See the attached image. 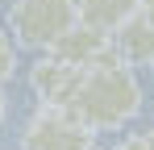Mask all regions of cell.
Returning <instances> with one entry per match:
<instances>
[{"label":"cell","mask_w":154,"mask_h":150,"mask_svg":"<svg viewBox=\"0 0 154 150\" xmlns=\"http://www.w3.org/2000/svg\"><path fill=\"white\" fill-rule=\"evenodd\" d=\"M79 21V0H13L8 33L25 50H50Z\"/></svg>","instance_id":"2"},{"label":"cell","mask_w":154,"mask_h":150,"mask_svg":"<svg viewBox=\"0 0 154 150\" xmlns=\"http://www.w3.org/2000/svg\"><path fill=\"white\" fill-rule=\"evenodd\" d=\"M0 117H4V92H0Z\"/></svg>","instance_id":"12"},{"label":"cell","mask_w":154,"mask_h":150,"mask_svg":"<svg viewBox=\"0 0 154 150\" xmlns=\"http://www.w3.org/2000/svg\"><path fill=\"white\" fill-rule=\"evenodd\" d=\"M112 50L125 58L129 67H150L154 63V17L142 8L125 25L112 29Z\"/></svg>","instance_id":"6"},{"label":"cell","mask_w":154,"mask_h":150,"mask_svg":"<svg viewBox=\"0 0 154 150\" xmlns=\"http://www.w3.org/2000/svg\"><path fill=\"white\" fill-rule=\"evenodd\" d=\"M46 54L63 58V63H75V67H92V63H100L104 54H112V33L108 29H96V25H88V21H75Z\"/></svg>","instance_id":"5"},{"label":"cell","mask_w":154,"mask_h":150,"mask_svg":"<svg viewBox=\"0 0 154 150\" xmlns=\"http://www.w3.org/2000/svg\"><path fill=\"white\" fill-rule=\"evenodd\" d=\"M146 138H150V150H154V125H150V129H146Z\"/></svg>","instance_id":"11"},{"label":"cell","mask_w":154,"mask_h":150,"mask_svg":"<svg viewBox=\"0 0 154 150\" xmlns=\"http://www.w3.org/2000/svg\"><path fill=\"white\" fill-rule=\"evenodd\" d=\"M117 150H150V138H146V133H137V138H125V142H117Z\"/></svg>","instance_id":"9"},{"label":"cell","mask_w":154,"mask_h":150,"mask_svg":"<svg viewBox=\"0 0 154 150\" xmlns=\"http://www.w3.org/2000/svg\"><path fill=\"white\" fill-rule=\"evenodd\" d=\"M92 125H83L71 108L58 104H42L25 121L21 133V150H96L92 146Z\"/></svg>","instance_id":"3"},{"label":"cell","mask_w":154,"mask_h":150,"mask_svg":"<svg viewBox=\"0 0 154 150\" xmlns=\"http://www.w3.org/2000/svg\"><path fill=\"white\" fill-rule=\"evenodd\" d=\"M133 13H142V0H79V21L96 25V29H117Z\"/></svg>","instance_id":"7"},{"label":"cell","mask_w":154,"mask_h":150,"mask_svg":"<svg viewBox=\"0 0 154 150\" xmlns=\"http://www.w3.org/2000/svg\"><path fill=\"white\" fill-rule=\"evenodd\" d=\"M142 8H146V13H150V17H154V0H142Z\"/></svg>","instance_id":"10"},{"label":"cell","mask_w":154,"mask_h":150,"mask_svg":"<svg viewBox=\"0 0 154 150\" xmlns=\"http://www.w3.org/2000/svg\"><path fill=\"white\" fill-rule=\"evenodd\" d=\"M13 71H17V38L8 29H0V88L13 79Z\"/></svg>","instance_id":"8"},{"label":"cell","mask_w":154,"mask_h":150,"mask_svg":"<svg viewBox=\"0 0 154 150\" xmlns=\"http://www.w3.org/2000/svg\"><path fill=\"white\" fill-rule=\"evenodd\" d=\"M83 71L88 67H75V63H63V58H38L33 67H29V83H33V92L42 104H58V108H71V100H75L79 83H83Z\"/></svg>","instance_id":"4"},{"label":"cell","mask_w":154,"mask_h":150,"mask_svg":"<svg viewBox=\"0 0 154 150\" xmlns=\"http://www.w3.org/2000/svg\"><path fill=\"white\" fill-rule=\"evenodd\" d=\"M137 108H142V83L117 50L83 71V83L71 100V113L92 129H121L137 117Z\"/></svg>","instance_id":"1"}]
</instances>
